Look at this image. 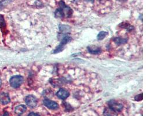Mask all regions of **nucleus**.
Masks as SVG:
<instances>
[{
  "instance_id": "nucleus-12",
  "label": "nucleus",
  "mask_w": 155,
  "mask_h": 116,
  "mask_svg": "<svg viewBox=\"0 0 155 116\" xmlns=\"http://www.w3.org/2000/svg\"><path fill=\"white\" fill-rule=\"evenodd\" d=\"M108 33L106 31H101L99 33V34L97 36V38L98 40H102L105 37L108 35Z\"/></svg>"
},
{
  "instance_id": "nucleus-10",
  "label": "nucleus",
  "mask_w": 155,
  "mask_h": 116,
  "mask_svg": "<svg viewBox=\"0 0 155 116\" xmlns=\"http://www.w3.org/2000/svg\"><path fill=\"white\" fill-rule=\"evenodd\" d=\"M104 115V116H118V113L110 107H108L105 109Z\"/></svg>"
},
{
  "instance_id": "nucleus-8",
  "label": "nucleus",
  "mask_w": 155,
  "mask_h": 116,
  "mask_svg": "<svg viewBox=\"0 0 155 116\" xmlns=\"http://www.w3.org/2000/svg\"><path fill=\"white\" fill-rule=\"evenodd\" d=\"M69 95H70V93L63 88L60 89L58 91V93H56L57 97L62 100H65L67 97H69Z\"/></svg>"
},
{
  "instance_id": "nucleus-11",
  "label": "nucleus",
  "mask_w": 155,
  "mask_h": 116,
  "mask_svg": "<svg viewBox=\"0 0 155 116\" xmlns=\"http://www.w3.org/2000/svg\"><path fill=\"white\" fill-rule=\"evenodd\" d=\"M89 52L92 54H97L101 52V49L96 46H90L88 48Z\"/></svg>"
},
{
  "instance_id": "nucleus-15",
  "label": "nucleus",
  "mask_w": 155,
  "mask_h": 116,
  "mask_svg": "<svg viewBox=\"0 0 155 116\" xmlns=\"http://www.w3.org/2000/svg\"><path fill=\"white\" fill-rule=\"evenodd\" d=\"M64 105V106H65V109H66L67 111V112H69V111H70L71 110V107L68 104V103H63Z\"/></svg>"
},
{
  "instance_id": "nucleus-16",
  "label": "nucleus",
  "mask_w": 155,
  "mask_h": 116,
  "mask_svg": "<svg viewBox=\"0 0 155 116\" xmlns=\"http://www.w3.org/2000/svg\"><path fill=\"white\" fill-rule=\"evenodd\" d=\"M142 93L139 94V95H137L135 97V100L140 101V100H142Z\"/></svg>"
},
{
  "instance_id": "nucleus-20",
  "label": "nucleus",
  "mask_w": 155,
  "mask_h": 116,
  "mask_svg": "<svg viewBox=\"0 0 155 116\" xmlns=\"http://www.w3.org/2000/svg\"><path fill=\"white\" fill-rule=\"evenodd\" d=\"M1 84H2V81H1V78H0V87H1Z\"/></svg>"
},
{
  "instance_id": "nucleus-14",
  "label": "nucleus",
  "mask_w": 155,
  "mask_h": 116,
  "mask_svg": "<svg viewBox=\"0 0 155 116\" xmlns=\"http://www.w3.org/2000/svg\"><path fill=\"white\" fill-rule=\"evenodd\" d=\"M5 27V21L4 17L0 15V27L2 28Z\"/></svg>"
},
{
  "instance_id": "nucleus-2",
  "label": "nucleus",
  "mask_w": 155,
  "mask_h": 116,
  "mask_svg": "<svg viewBox=\"0 0 155 116\" xmlns=\"http://www.w3.org/2000/svg\"><path fill=\"white\" fill-rule=\"evenodd\" d=\"M23 82V78L21 75H15L12 77L9 80L10 85L14 88L19 87Z\"/></svg>"
},
{
  "instance_id": "nucleus-13",
  "label": "nucleus",
  "mask_w": 155,
  "mask_h": 116,
  "mask_svg": "<svg viewBox=\"0 0 155 116\" xmlns=\"http://www.w3.org/2000/svg\"><path fill=\"white\" fill-rule=\"evenodd\" d=\"M114 41L117 44H122L126 43L127 42L126 40H124V39H123V38H116L114 40Z\"/></svg>"
},
{
  "instance_id": "nucleus-18",
  "label": "nucleus",
  "mask_w": 155,
  "mask_h": 116,
  "mask_svg": "<svg viewBox=\"0 0 155 116\" xmlns=\"http://www.w3.org/2000/svg\"><path fill=\"white\" fill-rule=\"evenodd\" d=\"M9 116V114H8V112H5L4 113V115H3V116Z\"/></svg>"
},
{
  "instance_id": "nucleus-9",
  "label": "nucleus",
  "mask_w": 155,
  "mask_h": 116,
  "mask_svg": "<svg viewBox=\"0 0 155 116\" xmlns=\"http://www.w3.org/2000/svg\"><path fill=\"white\" fill-rule=\"evenodd\" d=\"M27 107L25 105H21L19 106H17L15 108V113L17 115H22L23 113H24L26 111Z\"/></svg>"
},
{
  "instance_id": "nucleus-3",
  "label": "nucleus",
  "mask_w": 155,
  "mask_h": 116,
  "mask_svg": "<svg viewBox=\"0 0 155 116\" xmlns=\"http://www.w3.org/2000/svg\"><path fill=\"white\" fill-rule=\"evenodd\" d=\"M108 106L109 107L117 113L121 112L123 109V105L117 102L114 100H111L108 103Z\"/></svg>"
},
{
  "instance_id": "nucleus-7",
  "label": "nucleus",
  "mask_w": 155,
  "mask_h": 116,
  "mask_svg": "<svg viewBox=\"0 0 155 116\" xmlns=\"http://www.w3.org/2000/svg\"><path fill=\"white\" fill-rule=\"evenodd\" d=\"M10 102V97L7 93H0V103L2 105H7Z\"/></svg>"
},
{
  "instance_id": "nucleus-5",
  "label": "nucleus",
  "mask_w": 155,
  "mask_h": 116,
  "mask_svg": "<svg viewBox=\"0 0 155 116\" xmlns=\"http://www.w3.org/2000/svg\"><path fill=\"white\" fill-rule=\"evenodd\" d=\"M43 104L47 108L51 110H56L58 108V104L52 100L45 99L43 100Z\"/></svg>"
},
{
  "instance_id": "nucleus-6",
  "label": "nucleus",
  "mask_w": 155,
  "mask_h": 116,
  "mask_svg": "<svg viewBox=\"0 0 155 116\" xmlns=\"http://www.w3.org/2000/svg\"><path fill=\"white\" fill-rule=\"evenodd\" d=\"M70 40H71V38L70 37H69V36H66L65 37H64L63 38L62 42L59 44V46L57 47V48L54 51V53H58V52L61 51L63 49L64 46H65L67 43H69Z\"/></svg>"
},
{
  "instance_id": "nucleus-1",
  "label": "nucleus",
  "mask_w": 155,
  "mask_h": 116,
  "mask_svg": "<svg viewBox=\"0 0 155 116\" xmlns=\"http://www.w3.org/2000/svg\"><path fill=\"white\" fill-rule=\"evenodd\" d=\"M59 7L56 10L55 15L56 18H69L71 16L73 11L72 9L65 5L63 1H60Z\"/></svg>"
},
{
  "instance_id": "nucleus-17",
  "label": "nucleus",
  "mask_w": 155,
  "mask_h": 116,
  "mask_svg": "<svg viewBox=\"0 0 155 116\" xmlns=\"http://www.w3.org/2000/svg\"><path fill=\"white\" fill-rule=\"evenodd\" d=\"M27 116H40L38 113H30Z\"/></svg>"
},
{
  "instance_id": "nucleus-4",
  "label": "nucleus",
  "mask_w": 155,
  "mask_h": 116,
  "mask_svg": "<svg viewBox=\"0 0 155 116\" xmlns=\"http://www.w3.org/2000/svg\"><path fill=\"white\" fill-rule=\"evenodd\" d=\"M25 102L28 106L31 108L35 107L37 104V100L36 97L33 95L27 96L25 98Z\"/></svg>"
},
{
  "instance_id": "nucleus-19",
  "label": "nucleus",
  "mask_w": 155,
  "mask_h": 116,
  "mask_svg": "<svg viewBox=\"0 0 155 116\" xmlns=\"http://www.w3.org/2000/svg\"><path fill=\"white\" fill-rule=\"evenodd\" d=\"M85 1H86L87 2H94V0H85Z\"/></svg>"
}]
</instances>
